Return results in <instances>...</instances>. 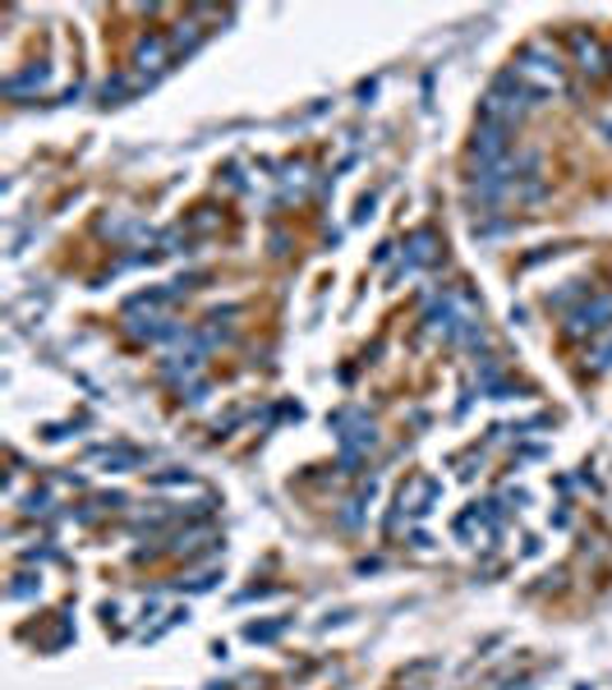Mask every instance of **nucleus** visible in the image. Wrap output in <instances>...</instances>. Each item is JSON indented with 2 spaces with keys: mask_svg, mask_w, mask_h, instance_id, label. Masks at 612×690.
<instances>
[{
  "mask_svg": "<svg viewBox=\"0 0 612 690\" xmlns=\"http://www.w3.org/2000/svg\"><path fill=\"white\" fill-rule=\"evenodd\" d=\"M512 157V130H498V124H479L474 139H470V162L479 171H493Z\"/></svg>",
  "mask_w": 612,
  "mask_h": 690,
  "instance_id": "20e7f679",
  "label": "nucleus"
},
{
  "mask_svg": "<svg viewBox=\"0 0 612 690\" xmlns=\"http://www.w3.org/2000/svg\"><path fill=\"white\" fill-rule=\"evenodd\" d=\"M584 364H590L594 373L612 369V327H608V331H599V337H594V346H590V360H584Z\"/></svg>",
  "mask_w": 612,
  "mask_h": 690,
  "instance_id": "6e6552de",
  "label": "nucleus"
},
{
  "mask_svg": "<svg viewBox=\"0 0 612 690\" xmlns=\"http://www.w3.org/2000/svg\"><path fill=\"white\" fill-rule=\"evenodd\" d=\"M529 107H534V97L512 79V69H506L493 79V88L483 92L479 116H483V124H498V130H516V124L529 116Z\"/></svg>",
  "mask_w": 612,
  "mask_h": 690,
  "instance_id": "f03ea898",
  "label": "nucleus"
},
{
  "mask_svg": "<svg viewBox=\"0 0 612 690\" xmlns=\"http://www.w3.org/2000/svg\"><path fill=\"white\" fill-rule=\"evenodd\" d=\"M612 322V295H594L567 314V337H599Z\"/></svg>",
  "mask_w": 612,
  "mask_h": 690,
  "instance_id": "39448f33",
  "label": "nucleus"
},
{
  "mask_svg": "<svg viewBox=\"0 0 612 690\" xmlns=\"http://www.w3.org/2000/svg\"><path fill=\"white\" fill-rule=\"evenodd\" d=\"M171 56H175V51H171L166 37H143V42L134 46V69L152 79V74H162V69H166Z\"/></svg>",
  "mask_w": 612,
  "mask_h": 690,
  "instance_id": "423d86ee",
  "label": "nucleus"
},
{
  "mask_svg": "<svg viewBox=\"0 0 612 690\" xmlns=\"http://www.w3.org/2000/svg\"><path fill=\"white\" fill-rule=\"evenodd\" d=\"M433 497H438V483H433V479H415V483H411V493H401V506L419 516V511H428L424 502H433Z\"/></svg>",
  "mask_w": 612,
  "mask_h": 690,
  "instance_id": "0eeeda50",
  "label": "nucleus"
},
{
  "mask_svg": "<svg viewBox=\"0 0 612 690\" xmlns=\"http://www.w3.org/2000/svg\"><path fill=\"white\" fill-rule=\"evenodd\" d=\"M512 79L539 101V97H562L567 92V65L557 56V46L548 42H529L521 56L512 61Z\"/></svg>",
  "mask_w": 612,
  "mask_h": 690,
  "instance_id": "f257e3e1",
  "label": "nucleus"
},
{
  "mask_svg": "<svg viewBox=\"0 0 612 690\" xmlns=\"http://www.w3.org/2000/svg\"><path fill=\"white\" fill-rule=\"evenodd\" d=\"M567 46H571V65H576L590 84H603L608 74H612V56H608V46H603L590 29H576Z\"/></svg>",
  "mask_w": 612,
  "mask_h": 690,
  "instance_id": "7ed1b4c3",
  "label": "nucleus"
}]
</instances>
